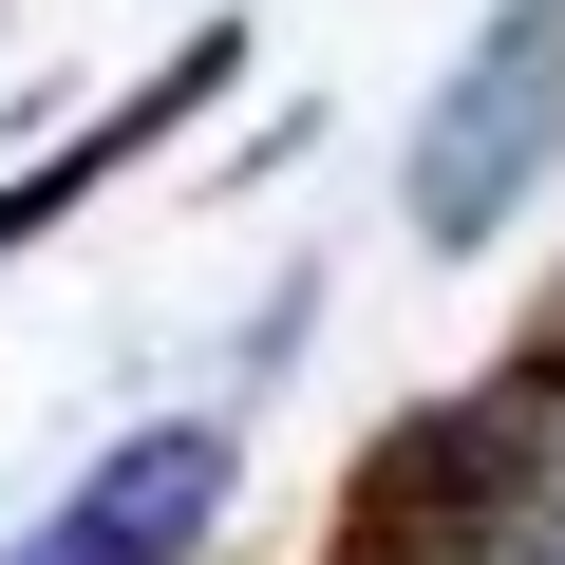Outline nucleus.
Returning <instances> with one entry per match:
<instances>
[{
    "instance_id": "obj_5",
    "label": "nucleus",
    "mask_w": 565,
    "mask_h": 565,
    "mask_svg": "<svg viewBox=\"0 0 565 565\" xmlns=\"http://www.w3.org/2000/svg\"><path fill=\"white\" fill-rule=\"evenodd\" d=\"M527 565H565V490H546V527H527Z\"/></svg>"
},
{
    "instance_id": "obj_3",
    "label": "nucleus",
    "mask_w": 565,
    "mask_h": 565,
    "mask_svg": "<svg viewBox=\"0 0 565 565\" xmlns=\"http://www.w3.org/2000/svg\"><path fill=\"white\" fill-rule=\"evenodd\" d=\"M226 415H170V434H114L20 546H0V565H207V527H226Z\"/></svg>"
},
{
    "instance_id": "obj_1",
    "label": "nucleus",
    "mask_w": 565,
    "mask_h": 565,
    "mask_svg": "<svg viewBox=\"0 0 565 565\" xmlns=\"http://www.w3.org/2000/svg\"><path fill=\"white\" fill-rule=\"evenodd\" d=\"M546 490H565V434H546V396H527V377H471V396L396 415V434L340 471V509H321V565H527Z\"/></svg>"
},
{
    "instance_id": "obj_4",
    "label": "nucleus",
    "mask_w": 565,
    "mask_h": 565,
    "mask_svg": "<svg viewBox=\"0 0 565 565\" xmlns=\"http://www.w3.org/2000/svg\"><path fill=\"white\" fill-rule=\"evenodd\" d=\"M226 76H245V39H226V20H189V39H170V57H151V76H132V95H114V114L76 132V151H39L20 189H0V264H20V245H57V226H76V207H95L114 170H151V151H170V132H189V114L226 95Z\"/></svg>"
},
{
    "instance_id": "obj_2",
    "label": "nucleus",
    "mask_w": 565,
    "mask_h": 565,
    "mask_svg": "<svg viewBox=\"0 0 565 565\" xmlns=\"http://www.w3.org/2000/svg\"><path fill=\"white\" fill-rule=\"evenodd\" d=\"M546 170H565V0H509V20L434 76L396 207H415V245H434V264H471V245H490Z\"/></svg>"
}]
</instances>
